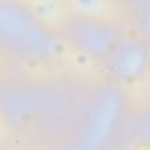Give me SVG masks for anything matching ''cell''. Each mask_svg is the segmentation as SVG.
<instances>
[{
  "mask_svg": "<svg viewBox=\"0 0 150 150\" xmlns=\"http://www.w3.org/2000/svg\"><path fill=\"white\" fill-rule=\"evenodd\" d=\"M74 2L80 11L89 15L101 14L105 7L104 0H74Z\"/></svg>",
  "mask_w": 150,
  "mask_h": 150,
  "instance_id": "cell-2",
  "label": "cell"
},
{
  "mask_svg": "<svg viewBox=\"0 0 150 150\" xmlns=\"http://www.w3.org/2000/svg\"><path fill=\"white\" fill-rule=\"evenodd\" d=\"M74 60H76V62H75V66H76V68H79V69H81L82 71H84V73H90V71H93L94 70V61L90 59V56H88V55H86L84 53H81V54H76L75 53V55L74 56H71Z\"/></svg>",
  "mask_w": 150,
  "mask_h": 150,
  "instance_id": "cell-3",
  "label": "cell"
},
{
  "mask_svg": "<svg viewBox=\"0 0 150 150\" xmlns=\"http://www.w3.org/2000/svg\"><path fill=\"white\" fill-rule=\"evenodd\" d=\"M35 11L38 15L46 21H55L60 18L61 9L54 0H40L39 2L36 1L35 5Z\"/></svg>",
  "mask_w": 150,
  "mask_h": 150,
  "instance_id": "cell-1",
  "label": "cell"
}]
</instances>
